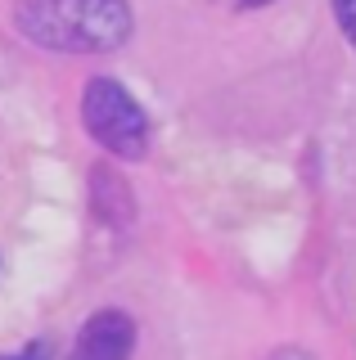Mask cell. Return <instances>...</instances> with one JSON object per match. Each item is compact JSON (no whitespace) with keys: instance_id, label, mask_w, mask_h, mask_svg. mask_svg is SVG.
Masks as SVG:
<instances>
[{"instance_id":"1","label":"cell","mask_w":356,"mask_h":360,"mask_svg":"<svg viewBox=\"0 0 356 360\" xmlns=\"http://www.w3.org/2000/svg\"><path fill=\"white\" fill-rule=\"evenodd\" d=\"M14 22L27 41L63 54H108L131 37L127 0H18Z\"/></svg>"},{"instance_id":"2","label":"cell","mask_w":356,"mask_h":360,"mask_svg":"<svg viewBox=\"0 0 356 360\" xmlns=\"http://www.w3.org/2000/svg\"><path fill=\"white\" fill-rule=\"evenodd\" d=\"M82 122L86 131L117 158H144L149 149V117L136 99L127 95V86H117L113 77H95L82 95Z\"/></svg>"},{"instance_id":"3","label":"cell","mask_w":356,"mask_h":360,"mask_svg":"<svg viewBox=\"0 0 356 360\" xmlns=\"http://www.w3.org/2000/svg\"><path fill=\"white\" fill-rule=\"evenodd\" d=\"M131 347H136V324H131V315L99 311L82 324L68 360H131Z\"/></svg>"},{"instance_id":"4","label":"cell","mask_w":356,"mask_h":360,"mask_svg":"<svg viewBox=\"0 0 356 360\" xmlns=\"http://www.w3.org/2000/svg\"><path fill=\"white\" fill-rule=\"evenodd\" d=\"M333 14H338V27L343 37L356 45V0H333Z\"/></svg>"},{"instance_id":"5","label":"cell","mask_w":356,"mask_h":360,"mask_svg":"<svg viewBox=\"0 0 356 360\" xmlns=\"http://www.w3.org/2000/svg\"><path fill=\"white\" fill-rule=\"evenodd\" d=\"M54 352H50V342H32V347H23L18 356H0V360H50Z\"/></svg>"},{"instance_id":"6","label":"cell","mask_w":356,"mask_h":360,"mask_svg":"<svg viewBox=\"0 0 356 360\" xmlns=\"http://www.w3.org/2000/svg\"><path fill=\"white\" fill-rule=\"evenodd\" d=\"M271 360H311L307 352H298V347H284V352L280 356H271Z\"/></svg>"},{"instance_id":"7","label":"cell","mask_w":356,"mask_h":360,"mask_svg":"<svg viewBox=\"0 0 356 360\" xmlns=\"http://www.w3.org/2000/svg\"><path fill=\"white\" fill-rule=\"evenodd\" d=\"M226 5H235V9H253V5H271V0H226Z\"/></svg>"}]
</instances>
